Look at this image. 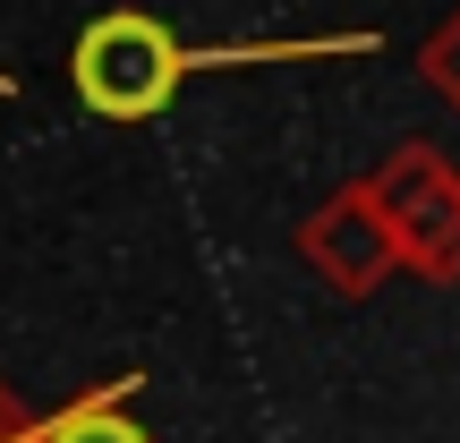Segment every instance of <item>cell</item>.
<instances>
[{
    "instance_id": "8992f818",
    "label": "cell",
    "mask_w": 460,
    "mask_h": 443,
    "mask_svg": "<svg viewBox=\"0 0 460 443\" xmlns=\"http://www.w3.org/2000/svg\"><path fill=\"white\" fill-rule=\"evenodd\" d=\"M26 427H34V410L17 401V384H0V443H26Z\"/></svg>"
},
{
    "instance_id": "7a4b0ae2",
    "label": "cell",
    "mask_w": 460,
    "mask_h": 443,
    "mask_svg": "<svg viewBox=\"0 0 460 443\" xmlns=\"http://www.w3.org/2000/svg\"><path fill=\"white\" fill-rule=\"evenodd\" d=\"M367 197L401 247V273L460 281V163H444L435 146H393L367 171Z\"/></svg>"
},
{
    "instance_id": "6da1fadb",
    "label": "cell",
    "mask_w": 460,
    "mask_h": 443,
    "mask_svg": "<svg viewBox=\"0 0 460 443\" xmlns=\"http://www.w3.org/2000/svg\"><path fill=\"white\" fill-rule=\"evenodd\" d=\"M188 68H197V51L146 9L94 17V26L77 34V51H68V85H77V102L94 120H154L180 94Z\"/></svg>"
},
{
    "instance_id": "3957f363",
    "label": "cell",
    "mask_w": 460,
    "mask_h": 443,
    "mask_svg": "<svg viewBox=\"0 0 460 443\" xmlns=\"http://www.w3.org/2000/svg\"><path fill=\"white\" fill-rule=\"evenodd\" d=\"M298 264H307L332 298H349V307L376 298L384 281L401 273V247H393V230H384L376 197H367V180H341L307 222H298Z\"/></svg>"
},
{
    "instance_id": "5b68a950",
    "label": "cell",
    "mask_w": 460,
    "mask_h": 443,
    "mask_svg": "<svg viewBox=\"0 0 460 443\" xmlns=\"http://www.w3.org/2000/svg\"><path fill=\"white\" fill-rule=\"evenodd\" d=\"M418 77L460 111V9H444V17H435V34L418 43Z\"/></svg>"
},
{
    "instance_id": "277c9868",
    "label": "cell",
    "mask_w": 460,
    "mask_h": 443,
    "mask_svg": "<svg viewBox=\"0 0 460 443\" xmlns=\"http://www.w3.org/2000/svg\"><path fill=\"white\" fill-rule=\"evenodd\" d=\"M128 393H137V384H111V393L68 401V410L34 418V427H26V443H154V427L128 410Z\"/></svg>"
}]
</instances>
